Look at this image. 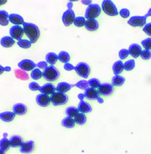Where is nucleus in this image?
<instances>
[{
    "instance_id": "423d86ee",
    "label": "nucleus",
    "mask_w": 151,
    "mask_h": 154,
    "mask_svg": "<svg viewBox=\"0 0 151 154\" xmlns=\"http://www.w3.org/2000/svg\"><path fill=\"white\" fill-rule=\"evenodd\" d=\"M74 70L78 74V75L84 78V79H86L89 76L90 72H91V68L88 63H85V62H79L75 66Z\"/></svg>"
},
{
    "instance_id": "6e6d98bb",
    "label": "nucleus",
    "mask_w": 151,
    "mask_h": 154,
    "mask_svg": "<svg viewBox=\"0 0 151 154\" xmlns=\"http://www.w3.org/2000/svg\"><path fill=\"white\" fill-rule=\"evenodd\" d=\"M145 16H146V17H151V8H149V11H147V13H146V14H145Z\"/></svg>"
},
{
    "instance_id": "f257e3e1",
    "label": "nucleus",
    "mask_w": 151,
    "mask_h": 154,
    "mask_svg": "<svg viewBox=\"0 0 151 154\" xmlns=\"http://www.w3.org/2000/svg\"><path fill=\"white\" fill-rule=\"evenodd\" d=\"M23 28L24 34L29 38L31 43H35L40 36V30L38 26H36L35 23L24 22L23 24Z\"/></svg>"
},
{
    "instance_id": "de8ad7c7",
    "label": "nucleus",
    "mask_w": 151,
    "mask_h": 154,
    "mask_svg": "<svg viewBox=\"0 0 151 154\" xmlns=\"http://www.w3.org/2000/svg\"><path fill=\"white\" fill-rule=\"evenodd\" d=\"M36 66L39 69H45V68L48 67V63L46 61H40L38 63H36Z\"/></svg>"
},
{
    "instance_id": "4468645a",
    "label": "nucleus",
    "mask_w": 151,
    "mask_h": 154,
    "mask_svg": "<svg viewBox=\"0 0 151 154\" xmlns=\"http://www.w3.org/2000/svg\"><path fill=\"white\" fill-rule=\"evenodd\" d=\"M128 50V52H129V54L133 58H137L139 56H140L142 52L141 46L137 43H133L131 45H130Z\"/></svg>"
},
{
    "instance_id": "cd10ccee",
    "label": "nucleus",
    "mask_w": 151,
    "mask_h": 154,
    "mask_svg": "<svg viewBox=\"0 0 151 154\" xmlns=\"http://www.w3.org/2000/svg\"><path fill=\"white\" fill-rule=\"evenodd\" d=\"M111 81H112V85H113V86L120 87L125 83V77L122 76V75H114V76L112 77Z\"/></svg>"
},
{
    "instance_id": "bf43d9fd",
    "label": "nucleus",
    "mask_w": 151,
    "mask_h": 154,
    "mask_svg": "<svg viewBox=\"0 0 151 154\" xmlns=\"http://www.w3.org/2000/svg\"><path fill=\"white\" fill-rule=\"evenodd\" d=\"M7 136H8V134L6 132L3 133V137H7Z\"/></svg>"
},
{
    "instance_id": "6ab92c4d",
    "label": "nucleus",
    "mask_w": 151,
    "mask_h": 154,
    "mask_svg": "<svg viewBox=\"0 0 151 154\" xmlns=\"http://www.w3.org/2000/svg\"><path fill=\"white\" fill-rule=\"evenodd\" d=\"M85 28L88 31L90 32H94L98 29L99 28V23L96 19H89L86 20L85 24Z\"/></svg>"
},
{
    "instance_id": "603ef678",
    "label": "nucleus",
    "mask_w": 151,
    "mask_h": 154,
    "mask_svg": "<svg viewBox=\"0 0 151 154\" xmlns=\"http://www.w3.org/2000/svg\"><path fill=\"white\" fill-rule=\"evenodd\" d=\"M77 97L79 99V100H83L84 98H85V95H84V94H82V93H80V94H79L77 95Z\"/></svg>"
},
{
    "instance_id": "393cba45",
    "label": "nucleus",
    "mask_w": 151,
    "mask_h": 154,
    "mask_svg": "<svg viewBox=\"0 0 151 154\" xmlns=\"http://www.w3.org/2000/svg\"><path fill=\"white\" fill-rule=\"evenodd\" d=\"M112 72L115 75H119L124 70V63L122 60H117L112 65Z\"/></svg>"
},
{
    "instance_id": "20e7f679",
    "label": "nucleus",
    "mask_w": 151,
    "mask_h": 154,
    "mask_svg": "<svg viewBox=\"0 0 151 154\" xmlns=\"http://www.w3.org/2000/svg\"><path fill=\"white\" fill-rule=\"evenodd\" d=\"M101 9L105 14L112 17L119 14L116 6L111 0H103L101 4Z\"/></svg>"
},
{
    "instance_id": "f8f14e48",
    "label": "nucleus",
    "mask_w": 151,
    "mask_h": 154,
    "mask_svg": "<svg viewBox=\"0 0 151 154\" xmlns=\"http://www.w3.org/2000/svg\"><path fill=\"white\" fill-rule=\"evenodd\" d=\"M35 102L37 104L42 107H47L51 103V97H49V95L40 93L37 94L35 97Z\"/></svg>"
},
{
    "instance_id": "864d4df0",
    "label": "nucleus",
    "mask_w": 151,
    "mask_h": 154,
    "mask_svg": "<svg viewBox=\"0 0 151 154\" xmlns=\"http://www.w3.org/2000/svg\"><path fill=\"white\" fill-rule=\"evenodd\" d=\"M67 8L68 9H72V6H73V5H72V2H71V1H69V2L67 3Z\"/></svg>"
},
{
    "instance_id": "c03bdc74",
    "label": "nucleus",
    "mask_w": 151,
    "mask_h": 154,
    "mask_svg": "<svg viewBox=\"0 0 151 154\" xmlns=\"http://www.w3.org/2000/svg\"><path fill=\"white\" fill-rule=\"evenodd\" d=\"M29 90L32 91H39L40 90L41 86L39 85V83H37L36 82H31L29 84Z\"/></svg>"
},
{
    "instance_id": "58836bf2",
    "label": "nucleus",
    "mask_w": 151,
    "mask_h": 154,
    "mask_svg": "<svg viewBox=\"0 0 151 154\" xmlns=\"http://www.w3.org/2000/svg\"><path fill=\"white\" fill-rule=\"evenodd\" d=\"M88 85H89V87H91V88H98L99 87H100V85H101V83H100V80H99L98 79H97V78H91V79H90L89 80H88Z\"/></svg>"
},
{
    "instance_id": "a18cd8bd",
    "label": "nucleus",
    "mask_w": 151,
    "mask_h": 154,
    "mask_svg": "<svg viewBox=\"0 0 151 154\" xmlns=\"http://www.w3.org/2000/svg\"><path fill=\"white\" fill-rule=\"evenodd\" d=\"M119 14L122 17V18H128L130 16V14H131V12H130V11L128 8H122V9L119 11Z\"/></svg>"
},
{
    "instance_id": "72a5a7b5",
    "label": "nucleus",
    "mask_w": 151,
    "mask_h": 154,
    "mask_svg": "<svg viewBox=\"0 0 151 154\" xmlns=\"http://www.w3.org/2000/svg\"><path fill=\"white\" fill-rule=\"evenodd\" d=\"M17 44L20 48H23V49H28L32 45V43H31L29 39H25V38H22L20 40L17 41Z\"/></svg>"
},
{
    "instance_id": "9d476101",
    "label": "nucleus",
    "mask_w": 151,
    "mask_h": 154,
    "mask_svg": "<svg viewBox=\"0 0 151 154\" xmlns=\"http://www.w3.org/2000/svg\"><path fill=\"white\" fill-rule=\"evenodd\" d=\"M98 94L102 96L108 97L113 94L114 92V87L110 83H102L97 88Z\"/></svg>"
},
{
    "instance_id": "7ed1b4c3",
    "label": "nucleus",
    "mask_w": 151,
    "mask_h": 154,
    "mask_svg": "<svg viewBox=\"0 0 151 154\" xmlns=\"http://www.w3.org/2000/svg\"><path fill=\"white\" fill-rule=\"evenodd\" d=\"M51 102L54 106H62V105L66 104L69 100V97L66 94L64 93L58 92L56 91L54 94L51 95Z\"/></svg>"
},
{
    "instance_id": "a19ab883",
    "label": "nucleus",
    "mask_w": 151,
    "mask_h": 154,
    "mask_svg": "<svg viewBox=\"0 0 151 154\" xmlns=\"http://www.w3.org/2000/svg\"><path fill=\"white\" fill-rule=\"evenodd\" d=\"M142 46L146 50H151V38H146L141 41Z\"/></svg>"
},
{
    "instance_id": "f03ea898",
    "label": "nucleus",
    "mask_w": 151,
    "mask_h": 154,
    "mask_svg": "<svg viewBox=\"0 0 151 154\" xmlns=\"http://www.w3.org/2000/svg\"><path fill=\"white\" fill-rule=\"evenodd\" d=\"M42 77L48 82H54L60 77V71L54 66L50 65L42 72Z\"/></svg>"
},
{
    "instance_id": "ddd939ff",
    "label": "nucleus",
    "mask_w": 151,
    "mask_h": 154,
    "mask_svg": "<svg viewBox=\"0 0 151 154\" xmlns=\"http://www.w3.org/2000/svg\"><path fill=\"white\" fill-rule=\"evenodd\" d=\"M35 149V143L33 140H27L24 141L23 144L20 146V152L22 153H30Z\"/></svg>"
},
{
    "instance_id": "5fc2aeb1",
    "label": "nucleus",
    "mask_w": 151,
    "mask_h": 154,
    "mask_svg": "<svg viewBox=\"0 0 151 154\" xmlns=\"http://www.w3.org/2000/svg\"><path fill=\"white\" fill-rule=\"evenodd\" d=\"M97 101L98 102V103H100V104H101V103H103V102H104V100H103V98H101V97H99L97 99Z\"/></svg>"
},
{
    "instance_id": "c85d7f7f",
    "label": "nucleus",
    "mask_w": 151,
    "mask_h": 154,
    "mask_svg": "<svg viewBox=\"0 0 151 154\" xmlns=\"http://www.w3.org/2000/svg\"><path fill=\"white\" fill-rule=\"evenodd\" d=\"M75 121H74L73 118L69 117V116H66L63 118L61 121V125L64 128H72L75 126Z\"/></svg>"
},
{
    "instance_id": "0eeeda50",
    "label": "nucleus",
    "mask_w": 151,
    "mask_h": 154,
    "mask_svg": "<svg viewBox=\"0 0 151 154\" xmlns=\"http://www.w3.org/2000/svg\"><path fill=\"white\" fill-rule=\"evenodd\" d=\"M146 18L147 17L145 15L143 16H133L130 17L128 20V23L131 26L134 27H141L144 26L146 23Z\"/></svg>"
},
{
    "instance_id": "e433bc0d",
    "label": "nucleus",
    "mask_w": 151,
    "mask_h": 154,
    "mask_svg": "<svg viewBox=\"0 0 151 154\" xmlns=\"http://www.w3.org/2000/svg\"><path fill=\"white\" fill-rule=\"evenodd\" d=\"M135 66V61L134 59H130L124 63V69L126 71H131Z\"/></svg>"
},
{
    "instance_id": "4be33fe9",
    "label": "nucleus",
    "mask_w": 151,
    "mask_h": 154,
    "mask_svg": "<svg viewBox=\"0 0 151 154\" xmlns=\"http://www.w3.org/2000/svg\"><path fill=\"white\" fill-rule=\"evenodd\" d=\"M77 108L79 109V112L84 114L89 113V112H91L92 111V106H91V105L89 103H88V102L84 101V100L79 101Z\"/></svg>"
},
{
    "instance_id": "49530a36",
    "label": "nucleus",
    "mask_w": 151,
    "mask_h": 154,
    "mask_svg": "<svg viewBox=\"0 0 151 154\" xmlns=\"http://www.w3.org/2000/svg\"><path fill=\"white\" fill-rule=\"evenodd\" d=\"M143 32L146 34V35L151 36V22L150 23H146V25L143 26Z\"/></svg>"
},
{
    "instance_id": "2f4dec72",
    "label": "nucleus",
    "mask_w": 151,
    "mask_h": 154,
    "mask_svg": "<svg viewBox=\"0 0 151 154\" xmlns=\"http://www.w3.org/2000/svg\"><path fill=\"white\" fill-rule=\"evenodd\" d=\"M10 147H11V146L9 139H8L7 137H2L0 140V149L6 152L9 149Z\"/></svg>"
},
{
    "instance_id": "09e8293b",
    "label": "nucleus",
    "mask_w": 151,
    "mask_h": 154,
    "mask_svg": "<svg viewBox=\"0 0 151 154\" xmlns=\"http://www.w3.org/2000/svg\"><path fill=\"white\" fill-rule=\"evenodd\" d=\"M11 70V66H3L0 64V75L3 74L4 72H10Z\"/></svg>"
},
{
    "instance_id": "79ce46f5",
    "label": "nucleus",
    "mask_w": 151,
    "mask_h": 154,
    "mask_svg": "<svg viewBox=\"0 0 151 154\" xmlns=\"http://www.w3.org/2000/svg\"><path fill=\"white\" fill-rule=\"evenodd\" d=\"M140 57H141L143 60H149L151 58V51L149 50H142L141 54H140Z\"/></svg>"
},
{
    "instance_id": "a878e982",
    "label": "nucleus",
    "mask_w": 151,
    "mask_h": 154,
    "mask_svg": "<svg viewBox=\"0 0 151 154\" xmlns=\"http://www.w3.org/2000/svg\"><path fill=\"white\" fill-rule=\"evenodd\" d=\"M9 14L5 10H1L0 11V25L2 26H8L9 23Z\"/></svg>"
},
{
    "instance_id": "aec40b11",
    "label": "nucleus",
    "mask_w": 151,
    "mask_h": 154,
    "mask_svg": "<svg viewBox=\"0 0 151 154\" xmlns=\"http://www.w3.org/2000/svg\"><path fill=\"white\" fill-rule=\"evenodd\" d=\"M16 115L13 111H5L0 112V120L5 122H11L15 118Z\"/></svg>"
},
{
    "instance_id": "6e6552de",
    "label": "nucleus",
    "mask_w": 151,
    "mask_h": 154,
    "mask_svg": "<svg viewBox=\"0 0 151 154\" xmlns=\"http://www.w3.org/2000/svg\"><path fill=\"white\" fill-rule=\"evenodd\" d=\"M17 66L21 70L28 72V71H32L34 69H35L36 63L29 59H23L17 63Z\"/></svg>"
},
{
    "instance_id": "39448f33",
    "label": "nucleus",
    "mask_w": 151,
    "mask_h": 154,
    "mask_svg": "<svg viewBox=\"0 0 151 154\" xmlns=\"http://www.w3.org/2000/svg\"><path fill=\"white\" fill-rule=\"evenodd\" d=\"M101 13V7L98 4H91L86 8L85 12V18L86 20L89 19H96L99 17Z\"/></svg>"
},
{
    "instance_id": "2eb2a0df",
    "label": "nucleus",
    "mask_w": 151,
    "mask_h": 154,
    "mask_svg": "<svg viewBox=\"0 0 151 154\" xmlns=\"http://www.w3.org/2000/svg\"><path fill=\"white\" fill-rule=\"evenodd\" d=\"M27 106L22 103H17L14 104L12 107V111L17 116H23L27 112Z\"/></svg>"
},
{
    "instance_id": "3c124183",
    "label": "nucleus",
    "mask_w": 151,
    "mask_h": 154,
    "mask_svg": "<svg viewBox=\"0 0 151 154\" xmlns=\"http://www.w3.org/2000/svg\"><path fill=\"white\" fill-rule=\"evenodd\" d=\"M81 2H82L83 5H88V6H89L90 5H91V4H92V1H91V0H82V1H81Z\"/></svg>"
},
{
    "instance_id": "9b49d317",
    "label": "nucleus",
    "mask_w": 151,
    "mask_h": 154,
    "mask_svg": "<svg viewBox=\"0 0 151 154\" xmlns=\"http://www.w3.org/2000/svg\"><path fill=\"white\" fill-rule=\"evenodd\" d=\"M10 36L13 38L14 40H20L22 39L24 34L23 28L21 26H12L9 29Z\"/></svg>"
},
{
    "instance_id": "c9c22d12",
    "label": "nucleus",
    "mask_w": 151,
    "mask_h": 154,
    "mask_svg": "<svg viewBox=\"0 0 151 154\" xmlns=\"http://www.w3.org/2000/svg\"><path fill=\"white\" fill-rule=\"evenodd\" d=\"M30 77L33 79V80L40 79L42 77V72L41 71L40 69H39V68H35L33 70L31 71Z\"/></svg>"
},
{
    "instance_id": "5701e85b",
    "label": "nucleus",
    "mask_w": 151,
    "mask_h": 154,
    "mask_svg": "<svg viewBox=\"0 0 151 154\" xmlns=\"http://www.w3.org/2000/svg\"><path fill=\"white\" fill-rule=\"evenodd\" d=\"M9 140L10 143H11V146L13 148L20 147L24 142L23 137L20 135H17V134L11 136Z\"/></svg>"
},
{
    "instance_id": "bb28decb",
    "label": "nucleus",
    "mask_w": 151,
    "mask_h": 154,
    "mask_svg": "<svg viewBox=\"0 0 151 154\" xmlns=\"http://www.w3.org/2000/svg\"><path fill=\"white\" fill-rule=\"evenodd\" d=\"M65 112H66V116L73 118V119L78 115V114L80 113L79 109H78L77 107H76V106H70L66 107V109H65Z\"/></svg>"
},
{
    "instance_id": "8fccbe9b",
    "label": "nucleus",
    "mask_w": 151,
    "mask_h": 154,
    "mask_svg": "<svg viewBox=\"0 0 151 154\" xmlns=\"http://www.w3.org/2000/svg\"><path fill=\"white\" fill-rule=\"evenodd\" d=\"M63 68H64L65 70L66 71H72V70H74L75 66H74L72 63H65L64 66H63Z\"/></svg>"
},
{
    "instance_id": "f704fd0d",
    "label": "nucleus",
    "mask_w": 151,
    "mask_h": 154,
    "mask_svg": "<svg viewBox=\"0 0 151 154\" xmlns=\"http://www.w3.org/2000/svg\"><path fill=\"white\" fill-rule=\"evenodd\" d=\"M14 73H15V76L17 77V79H21V80H27L29 79V75L26 73L25 71L21 70L20 69H17L14 71Z\"/></svg>"
},
{
    "instance_id": "c756f323",
    "label": "nucleus",
    "mask_w": 151,
    "mask_h": 154,
    "mask_svg": "<svg viewBox=\"0 0 151 154\" xmlns=\"http://www.w3.org/2000/svg\"><path fill=\"white\" fill-rule=\"evenodd\" d=\"M57 60H58V55L54 52H48L45 55V60L50 65L54 66L56 62L57 61Z\"/></svg>"
},
{
    "instance_id": "7c9ffc66",
    "label": "nucleus",
    "mask_w": 151,
    "mask_h": 154,
    "mask_svg": "<svg viewBox=\"0 0 151 154\" xmlns=\"http://www.w3.org/2000/svg\"><path fill=\"white\" fill-rule=\"evenodd\" d=\"M57 55H58V60L64 64L69 63V60H70V55L67 51H61L59 52Z\"/></svg>"
},
{
    "instance_id": "473e14b6",
    "label": "nucleus",
    "mask_w": 151,
    "mask_h": 154,
    "mask_svg": "<svg viewBox=\"0 0 151 154\" xmlns=\"http://www.w3.org/2000/svg\"><path fill=\"white\" fill-rule=\"evenodd\" d=\"M74 121H75L76 124H77V125H83L86 123L87 116H85V114L80 112V113L78 114V115L74 118Z\"/></svg>"
},
{
    "instance_id": "a211bd4d",
    "label": "nucleus",
    "mask_w": 151,
    "mask_h": 154,
    "mask_svg": "<svg viewBox=\"0 0 151 154\" xmlns=\"http://www.w3.org/2000/svg\"><path fill=\"white\" fill-rule=\"evenodd\" d=\"M10 23L14 24V26H23L24 23V20L21 15L17 14H10L9 17H8Z\"/></svg>"
},
{
    "instance_id": "1a4fd4ad",
    "label": "nucleus",
    "mask_w": 151,
    "mask_h": 154,
    "mask_svg": "<svg viewBox=\"0 0 151 154\" xmlns=\"http://www.w3.org/2000/svg\"><path fill=\"white\" fill-rule=\"evenodd\" d=\"M75 18V12L72 11V9H67L62 14V22L66 26H69L72 24Z\"/></svg>"
},
{
    "instance_id": "412c9836",
    "label": "nucleus",
    "mask_w": 151,
    "mask_h": 154,
    "mask_svg": "<svg viewBox=\"0 0 151 154\" xmlns=\"http://www.w3.org/2000/svg\"><path fill=\"white\" fill-rule=\"evenodd\" d=\"M15 44V40L10 35H5L0 39V45L3 48H11Z\"/></svg>"
},
{
    "instance_id": "dca6fc26",
    "label": "nucleus",
    "mask_w": 151,
    "mask_h": 154,
    "mask_svg": "<svg viewBox=\"0 0 151 154\" xmlns=\"http://www.w3.org/2000/svg\"><path fill=\"white\" fill-rule=\"evenodd\" d=\"M39 91L42 94H47V95H51L54 92H56V87L54 86V84L48 82V83L44 84L42 86H41Z\"/></svg>"
},
{
    "instance_id": "ea45409f",
    "label": "nucleus",
    "mask_w": 151,
    "mask_h": 154,
    "mask_svg": "<svg viewBox=\"0 0 151 154\" xmlns=\"http://www.w3.org/2000/svg\"><path fill=\"white\" fill-rule=\"evenodd\" d=\"M74 86H76V88H79V89L82 90H86L87 88H89V85H88V81L86 80H80L79 82H77L74 85Z\"/></svg>"
},
{
    "instance_id": "37998d69",
    "label": "nucleus",
    "mask_w": 151,
    "mask_h": 154,
    "mask_svg": "<svg viewBox=\"0 0 151 154\" xmlns=\"http://www.w3.org/2000/svg\"><path fill=\"white\" fill-rule=\"evenodd\" d=\"M129 55V52H128V49H125V48H122L120 51H119V57L120 58V60H124V59H126L127 57Z\"/></svg>"
},
{
    "instance_id": "f3484780",
    "label": "nucleus",
    "mask_w": 151,
    "mask_h": 154,
    "mask_svg": "<svg viewBox=\"0 0 151 154\" xmlns=\"http://www.w3.org/2000/svg\"><path fill=\"white\" fill-rule=\"evenodd\" d=\"M84 95H85V98L90 100H97V99L99 97V94L97 90H96L95 88H91V87L85 90Z\"/></svg>"
},
{
    "instance_id": "b1692460",
    "label": "nucleus",
    "mask_w": 151,
    "mask_h": 154,
    "mask_svg": "<svg viewBox=\"0 0 151 154\" xmlns=\"http://www.w3.org/2000/svg\"><path fill=\"white\" fill-rule=\"evenodd\" d=\"M72 85H70L69 83L66 82H60L57 84V85L56 86V91H58V92L64 93L66 94V92L69 91V90L72 88Z\"/></svg>"
},
{
    "instance_id": "4d7b16f0",
    "label": "nucleus",
    "mask_w": 151,
    "mask_h": 154,
    "mask_svg": "<svg viewBox=\"0 0 151 154\" xmlns=\"http://www.w3.org/2000/svg\"><path fill=\"white\" fill-rule=\"evenodd\" d=\"M7 0H0V5H5V4L7 3Z\"/></svg>"
},
{
    "instance_id": "13d9d810",
    "label": "nucleus",
    "mask_w": 151,
    "mask_h": 154,
    "mask_svg": "<svg viewBox=\"0 0 151 154\" xmlns=\"http://www.w3.org/2000/svg\"><path fill=\"white\" fill-rule=\"evenodd\" d=\"M0 154H5V151L2 150V149H0Z\"/></svg>"
},
{
    "instance_id": "4c0bfd02",
    "label": "nucleus",
    "mask_w": 151,
    "mask_h": 154,
    "mask_svg": "<svg viewBox=\"0 0 151 154\" xmlns=\"http://www.w3.org/2000/svg\"><path fill=\"white\" fill-rule=\"evenodd\" d=\"M85 22H86V19L85 17H76L75 20H74L73 24L77 27H82V26H85Z\"/></svg>"
}]
</instances>
